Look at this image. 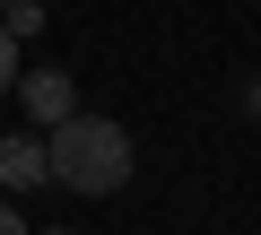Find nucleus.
Here are the masks:
<instances>
[{
	"label": "nucleus",
	"mask_w": 261,
	"mask_h": 235,
	"mask_svg": "<svg viewBox=\"0 0 261 235\" xmlns=\"http://www.w3.org/2000/svg\"><path fill=\"white\" fill-rule=\"evenodd\" d=\"M44 157H53V183L79 192V200H105L130 183V166H140V148H130L122 122H105V113H70V122L44 131Z\"/></svg>",
	"instance_id": "nucleus-1"
},
{
	"label": "nucleus",
	"mask_w": 261,
	"mask_h": 235,
	"mask_svg": "<svg viewBox=\"0 0 261 235\" xmlns=\"http://www.w3.org/2000/svg\"><path fill=\"white\" fill-rule=\"evenodd\" d=\"M18 96H27V113H35L44 131L79 113V87H70V70H18Z\"/></svg>",
	"instance_id": "nucleus-2"
},
{
	"label": "nucleus",
	"mask_w": 261,
	"mask_h": 235,
	"mask_svg": "<svg viewBox=\"0 0 261 235\" xmlns=\"http://www.w3.org/2000/svg\"><path fill=\"white\" fill-rule=\"evenodd\" d=\"M35 183H53L44 140H0V192H35Z\"/></svg>",
	"instance_id": "nucleus-3"
},
{
	"label": "nucleus",
	"mask_w": 261,
	"mask_h": 235,
	"mask_svg": "<svg viewBox=\"0 0 261 235\" xmlns=\"http://www.w3.org/2000/svg\"><path fill=\"white\" fill-rule=\"evenodd\" d=\"M0 27H9V35H18V44H27V35H35V27H44V9H35V0H9V9H0Z\"/></svg>",
	"instance_id": "nucleus-4"
},
{
	"label": "nucleus",
	"mask_w": 261,
	"mask_h": 235,
	"mask_svg": "<svg viewBox=\"0 0 261 235\" xmlns=\"http://www.w3.org/2000/svg\"><path fill=\"white\" fill-rule=\"evenodd\" d=\"M0 96H18V35L0 27Z\"/></svg>",
	"instance_id": "nucleus-5"
},
{
	"label": "nucleus",
	"mask_w": 261,
	"mask_h": 235,
	"mask_svg": "<svg viewBox=\"0 0 261 235\" xmlns=\"http://www.w3.org/2000/svg\"><path fill=\"white\" fill-rule=\"evenodd\" d=\"M0 235H27V218H18V209H9V200H0Z\"/></svg>",
	"instance_id": "nucleus-6"
},
{
	"label": "nucleus",
	"mask_w": 261,
	"mask_h": 235,
	"mask_svg": "<svg viewBox=\"0 0 261 235\" xmlns=\"http://www.w3.org/2000/svg\"><path fill=\"white\" fill-rule=\"evenodd\" d=\"M244 113H252V122H261V79H252V87H244Z\"/></svg>",
	"instance_id": "nucleus-7"
},
{
	"label": "nucleus",
	"mask_w": 261,
	"mask_h": 235,
	"mask_svg": "<svg viewBox=\"0 0 261 235\" xmlns=\"http://www.w3.org/2000/svg\"><path fill=\"white\" fill-rule=\"evenodd\" d=\"M53 235H70V226H53Z\"/></svg>",
	"instance_id": "nucleus-8"
},
{
	"label": "nucleus",
	"mask_w": 261,
	"mask_h": 235,
	"mask_svg": "<svg viewBox=\"0 0 261 235\" xmlns=\"http://www.w3.org/2000/svg\"><path fill=\"white\" fill-rule=\"evenodd\" d=\"M0 9H9V0H0Z\"/></svg>",
	"instance_id": "nucleus-9"
}]
</instances>
